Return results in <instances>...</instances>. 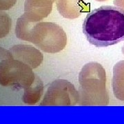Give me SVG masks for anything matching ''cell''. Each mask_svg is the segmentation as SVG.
Masks as SVG:
<instances>
[{
	"mask_svg": "<svg viewBox=\"0 0 124 124\" xmlns=\"http://www.w3.org/2000/svg\"><path fill=\"white\" fill-rule=\"evenodd\" d=\"M6 58H13L10 52L6 49L0 47V60L6 59Z\"/></svg>",
	"mask_w": 124,
	"mask_h": 124,
	"instance_id": "obj_14",
	"label": "cell"
},
{
	"mask_svg": "<svg viewBox=\"0 0 124 124\" xmlns=\"http://www.w3.org/2000/svg\"><path fill=\"white\" fill-rule=\"evenodd\" d=\"M9 51L14 59L26 63L32 69L38 68L44 60V55L39 50L30 45H15Z\"/></svg>",
	"mask_w": 124,
	"mask_h": 124,
	"instance_id": "obj_6",
	"label": "cell"
},
{
	"mask_svg": "<svg viewBox=\"0 0 124 124\" xmlns=\"http://www.w3.org/2000/svg\"><path fill=\"white\" fill-rule=\"evenodd\" d=\"M113 4L124 13V0H114Z\"/></svg>",
	"mask_w": 124,
	"mask_h": 124,
	"instance_id": "obj_15",
	"label": "cell"
},
{
	"mask_svg": "<svg viewBox=\"0 0 124 124\" xmlns=\"http://www.w3.org/2000/svg\"><path fill=\"white\" fill-rule=\"evenodd\" d=\"M83 32L91 44L108 47L124 40V13L116 6H103L85 18Z\"/></svg>",
	"mask_w": 124,
	"mask_h": 124,
	"instance_id": "obj_1",
	"label": "cell"
},
{
	"mask_svg": "<svg viewBox=\"0 0 124 124\" xmlns=\"http://www.w3.org/2000/svg\"><path fill=\"white\" fill-rule=\"evenodd\" d=\"M122 53H123V54H124V47L122 48Z\"/></svg>",
	"mask_w": 124,
	"mask_h": 124,
	"instance_id": "obj_17",
	"label": "cell"
},
{
	"mask_svg": "<svg viewBox=\"0 0 124 124\" xmlns=\"http://www.w3.org/2000/svg\"><path fill=\"white\" fill-rule=\"evenodd\" d=\"M55 0H25L24 13L26 17L33 22H39L51 13Z\"/></svg>",
	"mask_w": 124,
	"mask_h": 124,
	"instance_id": "obj_7",
	"label": "cell"
},
{
	"mask_svg": "<svg viewBox=\"0 0 124 124\" xmlns=\"http://www.w3.org/2000/svg\"><path fill=\"white\" fill-rule=\"evenodd\" d=\"M12 26V19L8 15L0 10V39L8 35Z\"/></svg>",
	"mask_w": 124,
	"mask_h": 124,
	"instance_id": "obj_12",
	"label": "cell"
},
{
	"mask_svg": "<svg viewBox=\"0 0 124 124\" xmlns=\"http://www.w3.org/2000/svg\"><path fill=\"white\" fill-rule=\"evenodd\" d=\"M24 93L22 96V101L27 105H35L39 103L41 98L42 97L44 85V83L37 75H35V78L31 86L23 89Z\"/></svg>",
	"mask_w": 124,
	"mask_h": 124,
	"instance_id": "obj_9",
	"label": "cell"
},
{
	"mask_svg": "<svg viewBox=\"0 0 124 124\" xmlns=\"http://www.w3.org/2000/svg\"><path fill=\"white\" fill-rule=\"evenodd\" d=\"M79 106H107L109 95L106 90V73L97 62H90L79 73Z\"/></svg>",
	"mask_w": 124,
	"mask_h": 124,
	"instance_id": "obj_2",
	"label": "cell"
},
{
	"mask_svg": "<svg viewBox=\"0 0 124 124\" xmlns=\"http://www.w3.org/2000/svg\"><path fill=\"white\" fill-rule=\"evenodd\" d=\"M95 1H105L107 0H95Z\"/></svg>",
	"mask_w": 124,
	"mask_h": 124,
	"instance_id": "obj_16",
	"label": "cell"
},
{
	"mask_svg": "<svg viewBox=\"0 0 124 124\" xmlns=\"http://www.w3.org/2000/svg\"><path fill=\"white\" fill-rule=\"evenodd\" d=\"M58 12L66 19H76L88 12L90 4L84 0H55Z\"/></svg>",
	"mask_w": 124,
	"mask_h": 124,
	"instance_id": "obj_8",
	"label": "cell"
},
{
	"mask_svg": "<svg viewBox=\"0 0 124 124\" xmlns=\"http://www.w3.org/2000/svg\"><path fill=\"white\" fill-rule=\"evenodd\" d=\"M29 42L44 53H57L66 47L67 35L62 27L55 23L39 22L32 28Z\"/></svg>",
	"mask_w": 124,
	"mask_h": 124,
	"instance_id": "obj_3",
	"label": "cell"
},
{
	"mask_svg": "<svg viewBox=\"0 0 124 124\" xmlns=\"http://www.w3.org/2000/svg\"><path fill=\"white\" fill-rule=\"evenodd\" d=\"M17 0H0V10H8L13 8Z\"/></svg>",
	"mask_w": 124,
	"mask_h": 124,
	"instance_id": "obj_13",
	"label": "cell"
},
{
	"mask_svg": "<svg viewBox=\"0 0 124 124\" xmlns=\"http://www.w3.org/2000/svg\"><path fill=\"white\" fill-rule=\"evenodd\" d=\"M79 93L75 85L65 79H57L51 83L45 93L40 106H75L78 103Z\"/></svg>",
	"mask_w": 124,
	"mask_h": 124,
	"instance_id": "obj_5",
	"label": "cell"
},
{
	"mask_svg": "<svg viewBox=\"0 0 124 124\" xmlns=\"http://www.w3.org/2000/svg\"><path fill=\"white\" fill-rule=\"evenodd\" d=\"M112 89L115 98L124 101V60L117 62L113 67Z\"/></svg>",
	"mask_w": 124,
	"mask_h": 124,
	"instance_id": "obj_10",
	"label": "cell"
},
{
	"mask_svg": "<svg viewBox=\"0 0 124 124\" xmlns=\"http://www.w3.org/2000/svg\"><path fill=\"white\" fill-rule=\"evenodd\" d=\"M32 68L14 58L0 60V85L15 90L25 89L33 83Z\"/></svg>",
	"mask_w": 124,
	"mask_h": 124,
	"instance_id": "obj_4",
	"label": "cell"
},
{
	"mask_svg": "<svg viewBox=\"0 0 124 124\" xmlns=\"http://www.w3.org/2000/svg\"><path fill=\"white\" fill-rule=\"evenodd\" d=\"M37 22H31L23 15L18 18L15 26V35L19 39L29 41L32 28Z\"/></svg>",
	"mask_w": 124,
	"mask_h": 124,
	"instance_id": "obj_11",
	"label": "cell"
}]
</instances>
